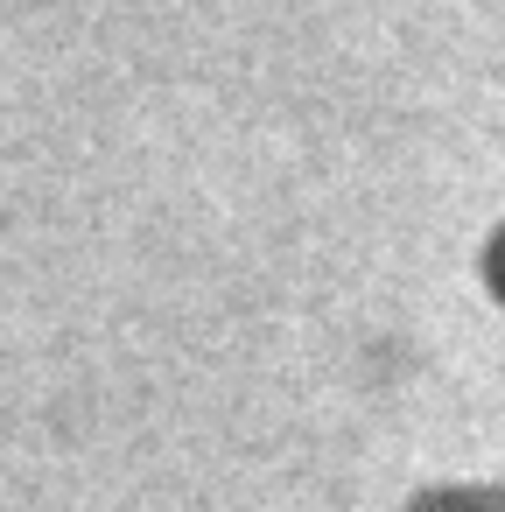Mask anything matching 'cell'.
Segmentation results:
<instances>
[{
	"label": "cell",
	"mask_w": 505,
	"mask_h": 512,
	"mask_svg": "<svg viewBox=\"0 0 505 512\" xmlns=\"http://www.w3.org/2000/svg\"><path fill=\"white\" fill-rule=\"evenodd\" d=\"M491 288H498V295H505V239H498V246H491Z\"/></svg>",
	"instance_id": "1"
}]
</instances>
